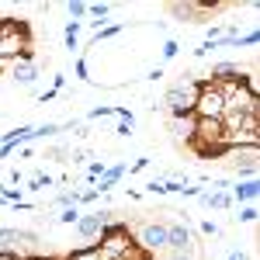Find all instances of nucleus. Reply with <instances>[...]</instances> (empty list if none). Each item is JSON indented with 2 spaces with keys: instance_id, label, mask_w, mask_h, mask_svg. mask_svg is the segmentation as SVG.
I'll list each match as a JSON object with an SVG mask.
<instances>
[{
  "instance_id": "nucleus-1",
  "label": "nucleus",
  "mask_w": 260,
  "mask_h": 260,
  "mask_svg": "<svg viewBox=\"0 0 260 260\" xmlns=\"http://www.w3.org/2000/svg\"><path fill=\"white\" fill-rule=\"evenodd\" d=\"M31 52V24L21 18H0V66Z\"/></svg>"
},
{
  "instance_id": "nucleus-2",
  "label": "nucleus",
  "mask_w": 260,
  "mask_h": 260,
  "mask_svg": "<svg viewBox=\"0 0 260 260\" xmlns=\"http://www.w3.org/2000/svg\"><path fill=\"white\" fill-rule=\"evenodd\" d=\"M98 246H101V257L104 260H121L136 246V236H132V229L125 222H108L98 236Z\"/></svg>"
},
{
  "instance_id": "nucleus-3",
  "label": "nucleus",
  "mask_w": 260,
  "mask_h": 260,
  "mask_svg": "<svg viewBox=\"0 0 260 260\" xmlns=\"http://www.w3.org/2000/svg\"><path fill=\"white\" fill-rule=\"evenodd\" d=\"M194 98H198V87H194V77H184L180 83H174L163 98V108H167V118H187L191 108H194Z\"/></svg>"
},
{
  "instance_id": "nucleus-4",
  "label": "nucleus",
  "mask_w": 260,
  "mask_h": 260,
  "mask_svg": "<svg viewBox=\"0 0 260 260\" xmlns=\"http://www.w3.org/2000/svg\"><path fill=\"white\" fill-rule=\"evenodd\" d=\"M194 87H198V98H194V108H191V115L194 118H222V111H225V101H222L219 87L208 80V77H201V80H194Z\"/></svg>"
},
{
  "instance_id": "nucleus-5",
  "label": "nucleus",
  "mask_w": 260,
  "mask_h": 260,
  "mask_svg": "<svg viewBox=\"0 0 260 260\" xmlns=\"http://www.w3.org/2000/svg\"><path fill=\"white\" fill-rule=\"evenodd\" d=\"M222 160L229 163L236 174H243V177L250 180L253 174H257V160H260V146H225V156Z\"/></svg>"
},
{
  "instance_id": "nucleus-6",
  "label": "nucleus",
  "mask_w": 260,
  "mask_h": 260,
  "mask_svg": "<svg viewBox=\"0 0 260 260\" xmlns=\"http://www.w3.org/2000/svg\"><path fill=\"white\" fill-rule=\"evenodd\" d=\"M136 236V246L139 250H146V253H160V250H167V222H142L139 233H132Z\"/></svg>"
},
{
  "instance_id": "nucleus-7",
  "label": "nucleus",
  "mask_w": 260,
  "mask_h": 260,
  "mask_svg": "<svg viewBox=\"0 0 260 260\" xmlns=\"http://www.w3.org/2000/svg\"><path fill=\"white\" fill-rule=\"evenodd\" d=\"M35 240H39V233H31V229H11V225H4L0 229V253H21L24 257V246H31Z\"/></svg>"
},
{
  "instance_id": "nucleus-8",
  "label": "nucleus",
  "mask_w": 260,
  "mask_h": 260,
  "mask_svg": "<svg viewBox=\"0 0 260 260\" xmlns=\"http://www.w3.org/2000/svg\"><path fill=\"white\" fill-rule=\"evenodd\" d=\"M167 250L170 253H191L194 250V236H191L187 222H170L167 225Z\"/></svg>"
},
{
  "instance_id": "nucleus-9",
  "label": "nucleus",
  "mask_w": 260,
  "mask_h": 260,
  "mask_svg": "<svg viewBox=\"0 0 260 260\" xmlns=\"http://www.w3.org/2000/svg\"><path fill=\"white\" fill-rule=\"evenodd\" d=\"M111 215H115V212H108V208H98V212H90V215H80V219H77V233H80L83 240L94 243L101 236V229L111 222Z\"/></svg>"
},
{
  "instance_id": "nucleus-10",
  "label": "nucleus",
  "mask_w": 260,
  "mask_h": 260,
  "mask_svg": "<svg viewBox=\"0 0 260 260\" xmlns=\"http://www.w3.org/2000/svg\"><path fill=\"white\" fill-rule=\"evenodd\" d=\"M11 77L18 83H24V87H31V83L42 77L39 62H35V52H28V56H21L18 62H11Z\"/></svg>"
},
{
  "instance_id": "nucleus-11",
  "label": "nucleus",
  "mask_w": 260,
  "mask_h": 260,
  "mask_svg": "<svg viewBox=\"0 0 260 260\" xmlns=\"http://www.w3.org/2000/svg\"><path fill=\"white\" fill-rule=\"evenodd\" d=\"M233 187V205L240 208V205H257V198H260V184H257V177H250V180H236V184H229Z\"/></svg>"
},
{
  "instance_id": "nucleus-12",
  "label": "nucleus",
  "mask_w": 260,
  "mask_h": 260,
  "mask_svg": "<svg viewBox=\"0 0 260 260\" xmlns=\"http://www.w3.org/2000/svg\"><path fill=\"white\" fill-rule=\"evenodd\" d=\"M198 201H201V205H208V208H219V212L233 208V198H229V191H201Z\"/></svg>"
},
{
  "instance_id": "nucleus-13",
  "label": "nucleus",
  "mask_w": 260,
  "mask_h": 260,
  "mask_svg": "<svg viewBox=\"0 0 260 260\" xmlns=\"http://www.w3.org/2000/svg\"><path fill=\"white\" fill-rule=\"evenodd\" d=\"M240 73H243L240 62H215L212 73H208V80L212 83H225V80H233V77H240Z\"/></svg>"
},
{
  "instance_id": "nucleus-14",
  "label": "nucleus",
  "mask_w": 260,
  "mask_h": 260,
  "mask_svg": "<svg viewBox=\"0 0 260 260\" xmlns=\"http://www.w3.org/2000/svg\"><path fill=\"white\" fill-rule=\"evenodd\" d=\"M121 177H125V167H108V170L101 174V180H98V187H94V191H98V194H104V191H111Z\"/></svg>"
},
{
  "instance_id": "nucleus-15",
  "label": "nucleus",
  "mask_w": 260,
  "mask_h": 260,
  "mask_svg": "<svg viewBox=\"0 0 260 260\" xmlns=\"http://www.w3.org/2000/svg\"><path fill=\"white\" fill-rule=\"evenodd\" d=\"M62 260H104L101 257V246L98 243H87V246H77V250H70Z\"/></svg>"
},
{
  "instance_id": "nucleus-16",
  "label": "nucleus",
  "mask_w": 260,
  "mask_h": 260,
  "mask_svg": "<svg viewBox=\"0 0 260 260\" xmlns=\"http://www.w3.org/2000/svg\"><path fill=\"white\" fill-rule=\"evenodd\" d=\"M80 28L83 24H77V21H66V28H62V42L70 52H80Z\"/></svg>"
},
{
  "instance_id": "nucleus-17",
  "label": "nucleus",
  "mask_w": 260,
  "mask_h": 260,
  "mask_svg": "<svg viewBox=\"0 0 260 260\" xmlns=\"http://www.w3.org/2000/svg\"><path fill=\"white\" fill-rule=\"evenodd\" d=\"M121 31H125L121 24H104V28H98V31L90 35V42H94V45H101V42H111V39H118Z\"/></svg>"
},
{
  "instance_id": "nucleus-18",
  "label": "nucleus",
  "mask_w": 260,
  "mask_h": 260,
  "mask_svg": "<svg viewBox=\"0 0 260 260\" xmlns=\"http://www.w3.org/2000/svg\"><path fill=\"white\" fill-rule=\"evenodd\" d=\"M167 125H170V132L174 136H191V125H194V115H187V118H167Z\"/></svg>"
},
{
  "instance_id": "nucleus-19",
  "label": "nucleus",
  "mask_w": 260,
  "mask_h": 260,
  "mask_svg": "<svg viewBox=\"0 0 260 260\" xmlns=\"http://www.w3.org/2000/svg\"><path fill=\"white\" fill-rule=\"evenodd\" d=\"M56 132H59V125H56V121H42V125H35V128H31V142H39V139H52Z\"/></svg>"
},
{
  "instance_id": "nucleus-20",
  "label": "nucleus",
  "mask_w": 260,
  "mask_h": 260,
  "mask_svg": "<svg viewBox=\"0 0 260 260\" xmlns=\"http://www.w3.org/2000/svg\"><path fill=\"white\" fill-rule=\"evenodd\" d=\"M66 14H70V21L83 24V21H87V4H83V0H70V4H66Z\"/></svg>"
},
{
  "instance_id": "nucleus-21",
  "label": "nucleus",
  "mask_w": 260,
  "mask_h": 260,
  "mask_svg": "<svg viewBox=\"0 0 260 260\" xmlns=\"http://www.w3.org/2000/svg\"><path fill=\"white\" fill-rule=\"evenodd\" d=\"M42 187H52V177H49L45 170H35V174H31V180H28V187H24V191H42Z\"/></svg>"
},
{
  "instance_id": "nucleus-22",
  "label": "nucleus",
  "mask_w": 260,
  "mask_h": 260,
  "mask_svg": "<svg viewBox=\"0 0 260 260\" xmlns=\"http://www.w3.org/2000/svg\"><path fill=\"white\" fill-rule=\"evenodd\" d=\"M257 205H240V208H236V222H243V225H253V222H257Z\"/></svg>"
},
{
  "instance_id": "nucleus-23",
  "label": "nucleus",
  "mask_w": 260,
  "mask_h": 260,
  "mask_svg": "<svg viewBox=\"0 0 260 260\" xmlns=\"http://www.w3.org/2000/svg\"><path fill=\"white\" fill-rule=\"evenodd\" d=\"M77 219H80V208H77V205L59 208V215H56V222H59V225H77Z\"/></svg>"
},
{
  "instance_id": "nucleus-24",
  "label": "nucleus",
  "mask_w": 260,
  "mask_h": 260,
  "mask_svg": "<svg viewBox=\"0 0 260 260\" xmlns=\"http://www.w3.org/2000/svg\"><path fill=\"white\" fill-rule=\"evenodd\" d=\"M111 115H115V108L101 104V108H90V115H87V118H90V121H98V118H111Z\"/></svg>"
},
{
  "instance_id": "nucleus-25",
  "label": "nucleus",
  "mask_w": 260,
  "mask_h": 260,
  "mask_svg": "<svg viewBox=\"0 0 260 260\" xmlns=\"http://www.w3.org/2000/svg\"><path fill=\"white\" fill-rule=\"evenodd\" d=\"M160 52H163V59H174V56H177V52H180V42L167 39V42H163V49H160Z\"/></svg>"
},
{
  "instance_id": "nucleus-26",
  "label": "nucleus",
  "mask_w": 260,
  "mask_h": 260,
  "mask_svg": "<svg viewBox=\"0 0 260 260\" xmlns=\"http://www.w3.org/2000/svg\"><path fill=\"white\" fill-rule=\"evenodd\" d=\"M201 236H212V240H215V236H222V229L215 225V222L205 219V222H201Z\"/></svg>"
},
{
  "instance_id": "nucleus-27",
  "label": "nucleus",
  "mask_w": 260,
  "mask_h": 260,
  "mask_svg": "<svg viewBox=\"0 0 260 260\" xmlns=\"http://www.w3.org/2000/svg\"><path fill=\"white\" fill-rule=\"evenodd\" d=\"M77 80H90V66H87V59H77Z\"/></svg>"
},
{
  "instance_id": "nucleus-28",
  "label": "nucleus",
  "mask_w": 260,
  "mask_h": 260,
  "mask_svg": "<svg viewBox=\"0 0 260 260\" xmlns=\"http://www.w3.org/2000/svg\"><path fill=\"white\" fill-rule=\"evenodd\" d=\"M104 170H108V167H104V160H101V163H90V167H87V177H98L101 180V174H104Z\"/></svg>"
},
{
  "instance_id": "nucleus-29",
  "label": "nucleus",
  "mask_w": 260,
  "mask_h": 260,
  "mask_svg": "<svg viewBox=\"0 0 260 260\" xmlns=\"http://www.w3.org/2000/svg\"><path fill=\"white\" fill-rule=\"evenodd\" d=\"M146 167H149V160H146V156H139V160L132 163V167H125V170H128V174H142Z\"/></svg>"
},
{
  "instance_id": "nucleus-30",
  "label": "nucleus",
  "mask_w": 260,
  "mask_h": 260,
  "mask_svg": "<svg viewBox=\"0 0 260 260\" xmlns=\"http://www.w3.org/2000/svg\"><path fill=\"white\" fill-rule=\"evenodd\" d=\"M18 156H21V160H31V156H35V146H31V142L18 146Z\"/></svg>"
},
{
  "instance_id": "nucleus-31",
  "label": "nucleus",
  "mask_w": 260,
  "mask_h": 260,
  "mask_svg": "<svg viewBox=\"0 0 260 260\" xmlns=\"http://www.w3.org/2000/svg\"><path fill=\"white\" fill-rule=\"evenodd\" d=\"M146 191L149 194H163V180L156 177V180H146Z\"/></svg>"
},
{
  "instance_id": "nucleus-32",
  "label": "nucleus",
  "mask_w": 260,
  "mask_h": 260,
  "mask_svg": "<svg viewBox=\"0 0 260 260\" xmlns=\"http://www.w3.org/2000/svg\"><path fill=\"white\" fill-rule=\"evenodd\" d=\"M62 87H66V77H62V73H56V77H52V90H56V94H59Z\"/></svg>"
},
{
  "instance_id": "nucleus-33",
  "label": "nucleus",
  "mask_w": 260,
  "mask_h": 260,
  "mask_svg": "<svg viewBox=\"0 0 260 260\" xmlns=\"http://www.w3.org/2000/svg\"><path fill=\"white\" fill-rule=\"evenodd\" d=\"M132 128H136V125H125V121H118V128H115V132H118V136H132Z\"/></svg>"
},
{
  "instance_id": "nucleus-34",
  "label": "nucleus",
  "mask_w": 260,
  "mask_h": 260,
  "mask_svg": "<svg viewBox=\"0 0 260 260\" xmlns=\"http://www.w3.org/2000/svg\"><path fill=\"white\" fill-rule=\"evenodd\" d=\"M225 260H246V257H243L240 250H233V253H229V257H225Z\"/></svg>"
},
{
  "instance_id": "nucleus-35",
  "label": "nucleus",
  "mask_w": 260,
  "mask_h": 260,
  "mask_svg": "<svg viewBox=\"0 0 260 260\" xmlns=\"http://www.w3.org/2000/svg\"><path fill=\"white\" fill-rule=\"evenodd\" d=\"M170 260H191V253H170Z\"/></svg>"
},
{
  "instance_id": "nucleus-36",
  "label": "nucleus",
  "mask_w": 260,
  "mask_h": 260,
  "mask_svg": "<svg viewBox=\"0 0 260 260\" xmlns=\"http://www.w3.org/2000/svg\"><path fill=\"white\" fill-rule=\"evenodd\" d=\"M0 260H21V253H0Z\"/></svg>"
},
{
  "instance_id": "nucleus-37",
  "label": "nucleus",
  "mask_w": 260,
  "mask_h": 260,
  "mask_svg": "<svg viewBox=\"0 0 260 260\" xmlns=\"http://www.w3.org/2000/svg\"><path fill=\"white\" fill-rule=\"evenodd\" d=\"M59 260H62V257H59Z\"/></svg>"
}]
</instances>
